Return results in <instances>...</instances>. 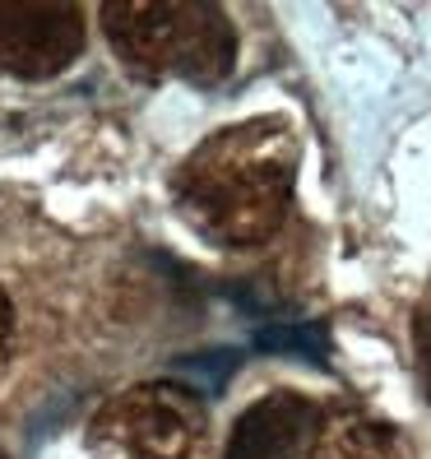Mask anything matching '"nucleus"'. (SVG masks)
I'll return each mask as SVG.
<instances>
[{
    "label": "nucleus",
    "instance_id": "f03ea898",
    "mask_svg": "<svg viewBox=\"0 0 431 459\" xmlns=\"http://www.w3.org/2000/svg\"><path fill=\"white\" fill-rule=\"evenodd\" d=\"M102 29L140 74H177L185 84H223L237 65L232 19L204 0L181 5H102Z\"/></svg>",
    "mask_w": 431,
    "mask_h": 459
},
{
    "label": "nucleus",
    "instance_id": "9b49d317",
    "mask_svg": "<svg viewBox=\"0 0 431 459\" xmlns=\"http://www.w3.org/2000/svg\"><path fill=\"white\" fill-rule=\"evenodd\" d=\"M0 459H5V455H0Z\"/></svg>",
    "mask_w": 431,
    "mask_h": 459
},
{
    "label": "nucleus",
    "instance_id": "6e6552de",
    "mask_svg": "<svg viewBox=\"0 0 431 459\" xmlns=\"http://www.w3.org/2000/svg\"><path fill=\"white\" fill-rule=\"evenodd\" d=\"M237 353H195V358H181L177 362V381L185 385V390H195L200 399L204 394H219L228 381H232V371H237Z\"/></svg>",
    "mask_w": 431,
    "mask_h": 459
},
{
    "label": "nucleus",
    "instance_id": "7ed1b4c3",
    "mask_svg": "<svg viewBox=\"0 0 431 459\" xmlns=\"http://www.w3.org/2000/svg\"><path fill=\"white\" fill-rule=\"evenodd\" d=\"M93 459H209V413L181 381H149L102 403L89 422Z\"/></svg>",
    "mask_w": 431,
    "mask_h": 459
},
{
    "label": "nucleus",
    "instance_id": "9d476101",
    "mask_svg": "<svg viewBox=\"0 0 431 459\" xmlns=\"http://www.w3.org/2000/svg\"><path fill=\"white\" fill-rule=\"evenodd\" d=\"M10 330H14V311H10L5 288H0V358H5V348H10Z\"/></svg>",
    "mask_w": 431,
    "mask_h": 459
},
{
    "label": "nucleus",
    "instance_id": "20e7f679",
    "mask_svg": "<svg viewBox=\"0 0 431 459\" xmlns=\"http://www.w3.org/2000/svg\"><path fill=\"white\" fill-rule=\"evenodd\" d=\"M79 5H0V70L19 79H51L84 51Z\"/></svg>",
    "mask_w": 431,
    "mask_h": 459
},
{
    "label": "nucleus",
    "instance_id": "f257e3e1",
    "mask_svg": "<svg viewBox=\"0 0 431 459\" xmlns=\"http://www.w3.org/2000/svg\"><path fill=\"white\" fill-rule=\"evenodd\" d=\"M297 140L274 117L228 126L177 172V209L213 247H255L274 237L292 204Z\"/></svg>",
    "mask_w": 431,
    "mask_h": 459
},
{
    "label": "nucleus",
    "instance_id": "423d86ee",
    "mask_svg": "<svg viewBox=\"0 0 431 459\" xmlns=\"http://www.w3.org/2000/svg\"><path fill=\"white\" fill-rule=\"evenodd\" d=\"M306 459H403L399 437L353 403H320Z\"/></svg>",
    "mask_w": 431,
    "mask_h": 459
},
{
    "label": "nucleus",
    "instance_id": "39448f33",
    "mask_svg": "<svg viewBox=\"0 0 431 459\" xmlns=\"http://www.w3.org/2000/svg\"><path fill=\"white\" fill-rule=\"evenodd\" d=\"M320 422V403L306 394H264L237 418L223 459H306Z\"/></svg>",
    "mask_w": 431,
    "mask_h": 459
},
{
    "label": "nucleus",
    "instance_id": "1a4fd4ad",
    "mask_svg": "<svg viewBox=\"0 0 431 459\" xmlns=\"http://www.w3.org/2000/svg\"><path fill=\"white\" fill-rule=\"evenodd\" d=\"M413 353H418V376H422V394L431 403V302L413 316Z\"/></svg>",
    "mask_w": 431,
    "mask_h": 459
},
{
    "label": "nucleus",
    "instance_id": "0eeeda50",
    "mask_svg": "<svg viewBox=\"0 0 431 459\" xmlns=\"http://www.w3.org/2000/svg\"><path fill=\"white\" fill-rule=\"evenodd\" d=\"M260 353H279V358H302L311 367L330 362V334L325 325H264L255 334Z\"/></svg>",
    "mask_w": 431,
    "mask_h": 459
}]
</instances>
